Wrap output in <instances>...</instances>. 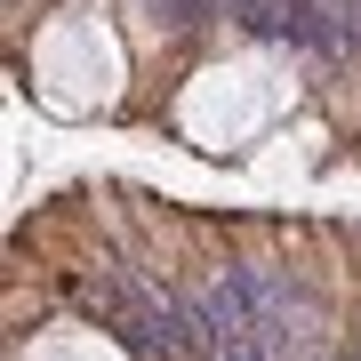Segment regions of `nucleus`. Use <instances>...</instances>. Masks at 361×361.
I'll return each mask as SVG.
<instances>
[{"label":"nucleus","mask_w":361,"mask_h":361,"mask_svg":"<svg viewBox=\"0 0 361 361\" xmlns=\"http://www.w3.org/2000/svg\"><path fill=\"white\" fill-rule=\"evenodd\" d=\"M241 281H249V322H257L265 361H297L313 345V329H322V305H313L281 265H241Z\"/></svg>","instance_id":"f257e3e1"}]
</instances>
